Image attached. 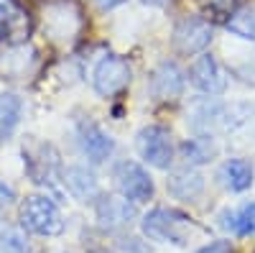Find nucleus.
<instances>
[{"instance_id": "obj_19", "label": "nucleus", "mask_w": 255, "mask_h": 253, "mask_svg": "<svg viewBox=\"0 0 255 253\" xmlns=\"http://www.w3.org/2000/svg\"><path fill=\"white\" fill-rule=\"evenodd\" d=\"M222 225L235 236H255V202L243 205L240 210H230L222 215Z\"/></svg>"}, {"instance_id": "obj_18", "label": "nucleus", "mask_w": 255, "mask_h": 253, "mask_svg": "<svg viewBox=\"0 0 255 253\" xmlns=\"http://www.w3.org/2000/svg\"><path fill=\"white\" fill-rule=\"evenodd\" d=\"M181 151H184V159L189 164H209L212 159H217L220 146H217V141L212 136L204 133V136H197V138H189L181 146Z\"/></svg>"}, {"instance_id": "obj_23", "label": "nucleus", "mask_w": 255, "mask_h": 253, "mask_svg": "<svg viewBox=\"0 0 255 253\" xmlns=\"http://www.w3.org/2000/svg\"><path fill=\"white\" fill-rule=\"evenodd\" d=\"M197 253H232V246H230V241H215V243L199 248Z\"/></svg>"}, {"instance_id": "obj_13", "label": "nucleus", "mask_w": 255, "mask_h": 253, "mask_svg": "<svg viewBox=\"0 0 255 253\" xmlns=\"http://www.w3.org/2000/svg\"><path fill=\"white\" fill-rule=\"evenodd\" d=\"M26 151V164H28V174L33 177V182L46 184V179H51L54 166H56V154L51 151L49 143H38L33 138L26 141L23 146Z\"/></svg>"}, {"instance_id": "obj_14", "label": "nucleus", "mask_w": 255, "mask_h": 253, "mask_svg": "<svg viewBox=\"0 0 255 253\" xmlns=\"http://www.w3.org/2000/svg\"><path fill=\"white\" fill-rule=\"evenodd\" d=\"M64 184H67L69 195L79 202H95L100 200V184L95 179V174L87 166H67L64 169Z\"/></svg>"}, {"instance_id": "obj_16", "label": "nucleus", "mask_w": 255, "mask_h": 253, "mask_svg": "<svg viewBox=\"0 0 255 253\" xmlns=\"http://www.w3.org/2000/svg\"><path fill=\"white\" fill-rule=\"evenodd\" d=\"M217 179L222 182V187L232 189V192H245L253 184V166L245 159H230L220 166Z\"/></svg>"}, {"instance_id": "obj_26", "label": "nucleus", "mask_w": 255, "mask_h": 253, "mask_svg": "<svg viewBox=\"0 0 255 253\" xmlns=\"http://www.w3.org/2000/svg\"><path fill=\"white\" fill-rule=\"evenodd\" d=\"M8 26V8L0 5V33H3V28Z\"/></svg>"}, {"instance_id": "obj_21", "label": "nucleus", "mask_w": 255, "mask_h": 253, "mask_svg": "<svg viewBox=\"0 0 255 253\" xmlns=\"http://www.w3.org/2000/svg\"><path fill=\"white\" fill-rule=\"evenodd\" d=\"M230 74H235L240 82L255 87V51H243L230 59Z\"/></svg>"}, {"instance_id": "obj_2", "label": "nucleus", "mask_w": 255, "mask_h": 253, "mask_svg": "<svg viewBox=\"0 0 255 253\" xmlns=\"http://www.w3.org/2000/svg\"><path fill=\"white\" fill-rule=\"evenodd\" d=\"M186 230H191V220L176 210H166V207H156L143 218V233L158 241V243H174V246H186L189 236Z\"/></svg>"}, {"instance_id": "obj_11", "label": "nucleus", "mask_w": 255, "mask_h": 253, "mask_svg": "<svg viewBox=\"0 0 255 253\" xmlns=\"http://www.w3.org/2000/svg\"><path fill=\"white\" fill-rule=\"evenodd\" d=\"M95 213H97V220L102 228L108 230H115V228H123L128 223H133V218L138 215L135 213V205L130 200H125L123 195H108V197H100L97 205H95Z\"/></svg>"}, {"instance_id": "obj_10", "label": "nucleus", "mask_w": 255, "mask_h": 253, "mask_svg": "<svg viewBox=\"0 0 255 253\" xmlns=\"http://www.w3.org/2000/svg\"><path fill=\"white\" fill-rule=\"evenodd\" d=\"M189 79L204 95H222L227 90V77L220 67V61L212 54L197 56V61L189 67Z\"/></svg>"}, {"instance_id": "obj_3", "label": "nucleus", "mask_w": 255, "mask_h": 253, "mask_svg": "<svg viewBox=\"0 0 255 253\" xmlns=\"http://www.w3.org/2000/svg\"><path fill=\"white\" fill-rule=\"evenodd\" d=\"M20 225L36 236H59L64 230V220L59 207L49 197H28L20 207Z\"/></svg>"}, {"instance_id": "obj_20", "label": "nucleus", "mask_w": 255, "mask_h": 253, "mask_svg": "<svg viewBox=\"0 0 255 253\" xmlns=\"http://www.w3.org/2000/svg\"><path fill=\"white\" fill-rule=\"evenodd\" d=\"M227 31L245 41H255V3L243 5L240 10L232 13V18L227 20Z\"/></svg>"}, {"instance_id": "obj_1", "label": "nucleus", "mask_w": 255, "mask_h": 253, "mask_svg": "<svg viewBox=\"0 0 255 253\" xmlns=\"http://www.w3.org/2000/svg\"><path fill=\"white\" fill-rule=\"evenodd\" d=\"M253 115V108L245 102H217L212 97L197 100L191 105L189 123L194 131H215V128H238V125L248 123Z\"/></svg>"}, {"instance_id": "obj_5", "label": "nucleus", "mask_w": 255, "mask_h": 253, "mask_svg": "<svg viewBox=\"0 0 255 253\" xmlns=\"http://www.w3.org/2000/svg\"><path fill=\"white\" fill-rule=\"evenodd\" d=\"M115 184L125 200L135 202H148L153 197V179L145 169L135 161H120L115 166Z\"/></svg>"}, {"instance_id": "obj_29", "label": "nucleus", "mask_w": 255, "mask_h": 253, "mask_svg": "<svg viewBox=\"0 0 255 253\" xmlns=\"http://www.w3.org/2000/svg\"><path fill=\"white\" fill-rule=\"evenodd\" d=\"M92 253H113V251H105V248H97V251H92Z\"/></svg>"}, {"instance_id": "obj_12", "label": "nucleus", "mask_w": 255, "mask_h": 253, "mask_svg": "<svg viewBox=\"0 0 255 253\" xmlns=\"http://www.w3.org/2000/svg\"><path fill=\"white\" fill-rule=\"evenodd\" d=\"M151 92L158 100H176L184 92V72L174 61H161L151 74Z\"/></svg>"}, {"instance_id": "obj_6", "label": "nucleus", "mask_w": 255, "mask_h": 253, "mask_svg": "<svg viewBox=\"0 0 255 253\" xmlns=\"http://www.w3.org/2000/svg\"><path fill=\"white\" fill-rule=\"evenodd\" d=\"M212 36H215V28H212L207 20L197 18V15H186L174 26V46L179 54H202L209 44Z\"/></svg>"}, {"instance_id": "obj_28", "label": "nucleus", "mask_w": 255, "mask_h": 253, "mask_svg": "<svg viewBox=\"0 0 255 253\" xmlns=\"http://www.w3.org/2000/svg\"><path fill=\"white\" fill-rule=\"evenodd\" d=\"M143 3H145V5H163L166 0H143Z\"/></svg>"}, {"instance_id": "obj_4", "label": "nucleus", "mask_w": 255, "mask_h": 253, "mask_svg": "<svg viewBox=\"0 0 255 253\" xmlns=\"http://www.w3.org/2000/svg\"><path fill=\"white\" fill-rule=\"evenodd\" d=\"M135 149L143 161H148L156 169H168L174 161L171 133L161 128V125H145V128H140V133L135 138Z\"/></svg>"}, {"instance_id": "obj_7", "label": "nucleus", "mask_w": 255, "mask_h": 253, "mask_svg": "<svg viewBox=\"0 0 255 253\" xmlns=\"http://www.w3.org/2000/svg\"><path fill=\"white\" fill-rule=\"evenodd\" d=\"M92 84L102 97H113L130 84V64L120 56H105L97 61Z\"/></svg>"}, {"instance_id": "obj_9", "label": "nucleus", "mask_w": 255, "mask_h": 253, "mask_svg": "<svg viewBox=\"0 0 255 253\" xmlns=\"http://www.w3.org/2000/svg\"><path fill=\"white\" fill-rule=\"evenodd\" d=\"M77 138L84 156H87L92 164H102L105 159H110L115 151V141L110 133H105L100 125L90 118H82L77 123Z\"/></svg>"}, {"instance_id": "obj_17", "label": "nucleus", "mask_w": 255, "mask_h": 253, "mask_svg": "<svg viewBox=\"0 0 255 253\" xmlns=\"http://www.w3.org/2000/svg\"><path fill=\"white\" fill-rule=\"evenodd\" d=\"M20 113H23V100L13 92L0 95V143L8 141L13 131L20 123Z\"/></svg>"}, {"instance_id": "obj_25", "label": "nucleus", "mask_w": 255, "mask_h": 253, "mask_svg": "<svg viewBox=\"0 0 255 253\" xmlns=\"http://www.w3.org/2000/svg\"><path fill=\"white\" fill-rule=\"evenodd\" d=\"M120 3H125V0H95V5H97L100 10H110V8H115V5H120Z\"/></svg>"}, {"instance_id": "obj_15", "label": "nucleus", "mask_w": 255, "mask_h": 253, "mask_svg": "<svg viewBox=\"0 0 255 253\" xmlns=\"http://www.w3.org/2000/svg\"><path fill=\"white\" fill-rule=\"evenodd\" d=\"M166 187H168V195L181 200V202H191L197 200L202 192H204V177L194 169H179L171 177L166 179Z\"/></svg>"}, {"instance_id": "obj_24", "label": "nucleus", "mask_w": 255, "mask_h": 253, "mask_svg": "<svg viewBox=\"0 0 255 253\" xmlns=\"http://www.w3.org/2000/svg\"><path fill=\"white\" fill-rule=\"evenodd\" d=\"M123 251L125 253H148V248L138 238H128V243H123Z\"/></svg>"}, {"instance_id": "obj_8", "label": "nucleus", "mask_w": 255, "mask_h": 253, "mask_svg": "<svg viewBox=\"0 0 255 253\" xmlns=\"http://www.w3.org/2000/svg\"><path fill=\"white\" fill-rule=\"evenodd\" d=\"M82 26V15L79 8L72 3V0H59V3H51L46 8L44 15V28L54 41H69L77 36Z\"/></svg>"}, {"instance_id": "obj_22", "label": "nucleus", "mask_w": 255, "mask_h": 253, "mask_svg": "<svg viewBox=\"0 0 255 253\" xmlns=\"http://www.w3.org/2000/svg\"><path fill=\"white\" fill-rule=\"evenodd\" d=\"M0 253H31V246L20 230H5L0 233Z\"/></svg>"}, {"instance_id": "obj_27", "label": "nucleus", "mask_w": 255, "mask_h": 253, "mask_svg": "<svg viewBox=\"0 0 255 253\" xmlns=\"http://www.w3.org/2000/svg\"><path fill=\"white\" fill-rule=\"evenodd\" d=\"M0 195H3V197H8V200H13V189H8L5 184H0Z\"/></svg>"}]
</instances>
